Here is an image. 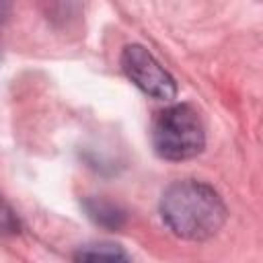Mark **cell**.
Segmentation results:
<instances>
[{
  "label": "cell",
  "instance_id": "cell-2",
  "mask_svg": "<svg viewBox=\"0 0 263 263\" xmlns=\"http://www.w3.org/2000/svg\"><path fill=\"white\" fill-rule=\"evenodd\" d=\"M205 144V129L193 105L179 103L162 109L152 123V146L166 160H187L197 156Z\"/></svg>",
  "mask_w": 263,
  "mask_h": 263
},
{
  "label": "cell",
  "instance_id": "cell-8",
  "mask_svg": "<svg viewBox=\"0 0 263 263\" xmlns=\"http://www.w3.org/2000/svg\"><path fill=\"white\" fill-rule=\"evenodd\" d=\"M0 60H2V51H0Z\"/></svg>",
  "mask_w": 263,
  "mask_h": 263
},
{
  "label": "cell",
  "instance_id": "cell-5",
  "mask_svg": "<svg viewBox=\"0 0 263 263\" xmlns=\"http://www.w3.org/2000/svg\"><path fill=\"white\" fill-rule=\"evenodd\" d=\"M88 214L99 222V224H105V226H119L121 220H123V214L111 205V203H105V201H88Z\"/></svg>",
  "mask_w": 263,
  "mask_h": 263
},
{
  "label": "cell",
  "instance_id": "cell-1",
  "mask_svg": "<svg viewBox=\"0 0 263 263\" xmlns=\"http://www.w3.org/2000/svg\"><path fill=\"white\" fill-rule=\"evenodd\" d=\"M160 216L173 234L185 240H205L224 226L226 205L208 183L185 179L166 187L160 199Z\"/></svg>",
  "mask_w": 263,
  "mask_h": 263
},
{
  "label": "cell",
  "instance_id": "cell-6",
  "mask_svg": "<svg viewBox=\"0 0 263 263\" xmlns=\"http://www.w3.org/2000/svg\"><path fill=\"white\" fill-rule=\"evenodd\" d=\"M21 230L16 212L0 197V236H14Z\"/></svg>",
  "mask_w": 263,
  "mask_h": 263
},
{
  "label": "cell",
  "instance_id": "cell-7",
  "mask_svg": "<svg viewBox=\"0 0 263 263\" xmlns=\"http://www.w3.org/2000/svg\"><path fill=\"white\" fill-rule=\"evenodd\" d=\"M8 14H10V4H6V2H0V21H4Z\"/></svg>",
  "mask_w": 263,
  "mask_h": 263
},
{
  "label": "cell",
  "instance_id": "cell-3",
  "mask_svg": "<svg viewBox=\"0 0 263 263\" xmlns=\"http://www.w3.org/2000/svg\"><path fill=\"white\" fill-rule=\"evenodd\" d=\"M121 68L125 76L148 97L158 101H171L177 95L175 78L162 68V64L142 45H125L121 51Z\"/></svg>",
  "mask_w": 263,
  "mask_h": 263
},
{
  "label": "cell",
  "instance_id": "cell-4",
  "mask_svg": "<svg viewBox=\"0 0 263 263\" xmlns=\"http://www.w3.org/2000/svg\"><path fill=\"white\" fill-rule=\"evenodd\" d=\"M74 263H132V259L113 242H92L76 251Z\"/></svg>",
  "mask_w": 263,
  "mask_h": 263
}]
</instances>
